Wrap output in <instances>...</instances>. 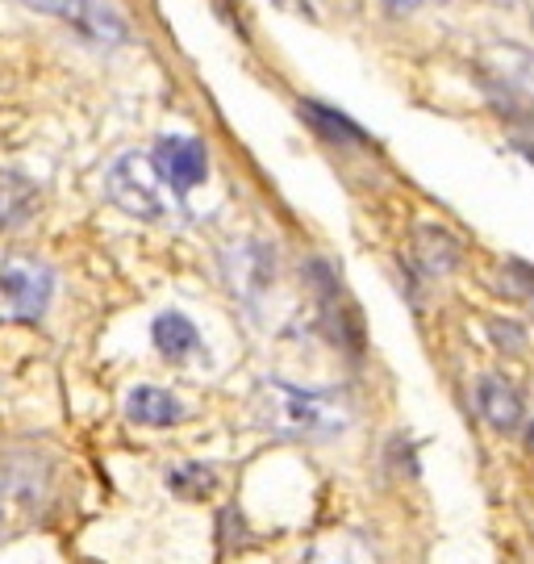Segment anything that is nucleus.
<instances>
[{
    "label": "nucleus",
    "instance_id": "nucleus-1",
    "mask_svg": "<svg viewBox=\"0 0 534 564\" xmlns=\"http://www.w3.org/2000/svg\"><path fill=\"white\" fill-rule=\"evenodd\" d=\"M255 423L276 440H335L351 423V410L330 389L263 381L255 393Z\"/></svg>",
    "mask_w": 534,
    "mask_h": 564
},
{
    "label": "nucleus",
    "instance_id": "nucleus-2",
    "mask_svg": "<svg viewBox=\"0 0 534 564\" xmlns=\"http://www.w3.org/2000/svg\"><path fill=\"white\" fill-rule=\"evenodd\" d=\"M105 193L118 209H126L130 218H142V223H172L184 214V193L167 184L155 155H139V151H126L109 163Z\"/></svg>",
    "mask_w": 534,
    "mask_h": 564
},
{
    "label": "nucleus",
    "instance_id": "nucleus-3",
    "mask_svg": "<svg viewBox=\"0 0 534 564\" xmlns=\"http://www.w3.org/2000/svg\"><path fill=\"white\" fill-rule=\"evenodd\" d=\"M51 498V468L34 452H18L0 464V531L30 527Z\"/></svg>",
    "mask_w": 534,
    "mask_h": 564
},
{
    "label": "nucleus",
    "instance_id": "nucleus-4",
    "mask_svg": "<svg viewBox=\"0 0 534 564\" xmlns=\"http://www.w3.org/2000/svg\"><path fill=\"white\" fill-rule=\"evenodd\" d=\"M55 293V272L39 260L0 263V323H39Z\"/></svg>",
    "mask_w": 534,
    "mask_h": 564
},
{
    "label": "nucleus",
    "instance_id": "nucleus-5",
    "mask_svg": "<svg viewBox=\"0 0 534 564\" xmlns=\"http://www.w3.org/2000/svg\"><path fill=\"white\" fill-rule=\"evenodd\" d=\"M151 155L176 193H193L197 184L209 181V151L188 134H163Z\"/></svg>",
    "mask_w": 534,
    "mask_h": 564
},
{
    "label": "nucleus",
    "instance_id": "nucleus-6",
    "mask_svg": "<svg viewBox=\"0 0 534 564\" xmlns=\"http://www.w3.org/2000/svg\"><path fill=\"white\" fill-rule=\"evenodd\" d=\"M151 339H155L159 356L172 364H193V360H200V351H205L197 323H193L188 314H179V310H163V314H159L155 323H151Z\"/></svg>",
    "mask_w": 534,
    "mask_h": 564
},
{
    "label": "nucleus",
    "instance_id": "nucleus-7",
    "mask_svg": "<svg viewBox=\"0 0 534 564\" xmlns=\"http://www.w3.org/2000/svg\"><path fill=\"white\" fill-rule=\"evenodd\" d=\"M126 419L139 426H176L188 419V410L176 393H167L159 384H134L126 393Z\"/></svg>",
    "mask_w": 534,
    "mask_h": 564
},
{
    "label": "nucleus",
    "instance_id": "nucleus-8",
    "mask_svg": "<svg viewBox=\"0 0 534 564\" xmlns=\"http://www.w3.org/2000/svg\"><path fill=\"white\" fill-rule=\"evenodd\" d=\"M226 276H230V284H235V293L255 297V293H263V289L272 284L276 263H272V256H268V247L242 242V247H235V251L226 256Z\"/></svg>",
    "mask_w": 534,
    "mask_h": 564
},
{
    "label": "nucleus",
    "instance_id": "nucleus-9",
    "mask_svg": "<svg viewBox=\"0 0 534 564\" xmlns=\"http://www.w3.org/2000/svg\"><path fill=\"white\" fill-rule=\"evenodd\" d=\"M476 405H480V414L497 431H514L522 423V398H517V389L505 377H480V384H476Z\"/></svg>",
    "mask_w": 534,
    "mask_h": 564
},
{
    "label": "nucleus",
    "instance_id": "nucleus-10",
    "mask_svg": "<svg viewBox=\"0 0 534 564\" xmlns=\"http://www.w3.org/2000/svg\"><path fill=\"white\" fill-rule=\"evenodd\" d=\"M39 209V188L21 172H0V230H18L34 218Z\"/></svg>",
    "mask_w": 534,
    "mask_h": 564
},
{
    "label": "nucleus",
    "instance_id": "nucleus-11",
    "mask_svg": "<svg viewBox=\"0 0 534 564\" xmlns=\"http://www.w3.org/2000/svg\"><path fill=\"white\" fill-rule=\"evenodd\" d=\"M417 263H422V272L426 276H447L451 268L459 263V242L451 230H443V226H422L417 230Z\"/></svg>",
    "mask_w": 534,
    "mask_h": 564
},
{
    "label": "nucleus",
    "instance_id": "nucleus-12",
    "mask_svg": "<svg viewBox=\"0 0 534 564\" xmlns=\"http://www.w3.org/2000/svg\"><path fill=\"white\" fill-rule=\"evenodd\" d=\"M301 113L314 121L317 130L326 134V139H335V142H363V130H359L356 121H347L342 113H335V109H326V105H317V101H305L301 105Z\"/></svg>",
    "mask_w": 534,
    "mask_h": 564
},
{
    "label": "nucleus",
    "instance_id": "nucleus-13",
    "mask_svg": "<svg viewBox=\"0 0 534 564\" xmlns=\"http://www.w3.org/2000/svg\"><path fill=\"white\" fill-rule=\"evenodd\" d=\"M167 485H172L176 494H184V498H197L200 489H209V485H214V477H209L200 464H179V468L167 473Z\"/></svg>",
    "mask_w": 534,
    "mask_h": 564
},
{
    "label": "nucleus",
    "instance_id": "nucleus-14",
    "mask_svg": "<svg viewBox=\"0 0 534 564\" xmlns=\"http://www.w3.org/2000/svg\"><path fill=\"white\" fill-rule=\"evenodd\" d=\"M18 4L34 9V13H51V18H67L76 9V0H18Z\"/></svg>",
    "mask_w": 534,
    "mask_h": 564
},
{
    "label": "nucleus",
    "instance_id": "nucleus-15",
    "mask_svg": "<svg viewBox=\"0 0 534 564\" xmlns=\"http://www.w3.org/2000/svg\"><path fill=\"white\" fill-rule=\"evenodd\" d=\"M489 330H493V339L501 343V347L510 343V351H522V347H526V339H522V330H517V326H510V323H493Z\"/></svg>",
    "mask_w": 534,
    "mask_h": 564
},
{
    "label": "nucleus",
    "instance_id": "nucleus-16",
    "mask_svg": "<svg viewBox=\"0 0 534 564\" xmlns=\"http://www.w3.org/2000/svg\"><path fill=\"white\" fill-rule=\"evenodd\" d=\"M314 564H368V561H363V556H351L347 547H342V552L335 547V552H317Z\"/></svg>",
    "mask_w": 534,
    "mask_h": 564
},
{
    "label": "nucleus",
    "instance_id": "nucleus-17",
    "mask_svg": "<svg viewBox=\"0 0 534 564\" xmlns=\"http://www.w3.org/2000/svg\"><path fill=\"white\" fill-rule=\"evenodd\" d=\"M514 268L522 272V276H526V293H531V302H534V272L526 268V263H514Z\"/></svg>",
    "mask_w": 534,
    "mask_h": 564
},
{
    "label": "nucleus",
    "instance_id": "nucleus-18",
    "mask_svg": "<svg viewBox=\"0 0 534 564\" xmlns=\"http://www.w3.org/2000/svg\"><path fill=\"white\" fill-rule=\"evenodd\" d=\"M393 4H414V0H393Z\"/></svg>",
    "mask_w": 534,
    "mask_h": 564
}]
</instances>
